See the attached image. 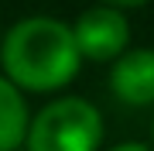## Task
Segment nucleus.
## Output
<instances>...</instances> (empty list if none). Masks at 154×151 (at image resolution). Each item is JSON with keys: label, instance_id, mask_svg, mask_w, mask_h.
Segmentation results:
<instances>
[{"label": "nucleus", "instance_id": "nucleus-1", "mask_svg": "<svg viewBox=\"0 0 154 151\" xmlns=\"http://www.w3.org/2000/svg\"><path fill=\"white\" fill-rule=\"evenodd\" d=\"M0 55L11 83L34 93H48L65 86L79 72L82 52L69 24L55 17H28L11 28Z\"/></svg>", "mask_w": 154, "mask_h": 151}, {"label": "nucleus", "instance_id": "nucleus-2", "mask_svg": "<svg viewBox=\"0 0 154 151\" xmlns=\"http://www.w3.org/2000/svg\"><path fill=\"white\" fill-rule=\"evenodd\" d=\"M99 141H103L99 110L79 96L48 103L28 131L31 151H96Z\"/></svg>", "mask_w": 154, "mask_h": 151}, {"label": "nucleus", "instance_id": "nucleus-3", "mask_svg": "<svg viewBox=\"0 0 154 151\" xmlns=\"http://www.w3.org/2000/svg\"><path fill=\"white\" fill-rule=\"evenodd\" d=\"M75 41L82 58L93 62H110L116 55H123L127 41H130V24L120 14V7H93L75 21Z\"/></svg>", "mask_w": 154, "mask_h": 151}, {"label": "nucleus", "instance_id": "nucleus-4", "mask_svg": "<svg viewBox=\"0 0 154 151\" xmlns=\"http://www.w3.org/2000/svg\"><path fill=\"white\" fill-rule=\"evenodd\" d=\"M110 86L130 106L154 103V52L151 48H137V52L120 55L113 72H110Z\"/></svg>", "mask_w": 154, "mask_h": 151}, {"label": "nucleus", "instance_id": "nucleus-5", "mask_svg": "<svg viewBox=\"0 0 154 151\" xmlns=\"http://www.w3.org/2000/svg\"><path fill=\"white\" fill-rule=\"evenodd\" d=\"M28 134V106H24L17 83L0 79V151H14Z\"/></svg>", "mask_w": 154, "mask_h": 151}, {"label": "nucleus", "instance_id": "nucleus-6", "mask_svg": "<svg viewBox=\"0 0 154 151\" xmlns=\"http://www.w3.org/2000/svg\"><path fill=\"white\" fill-rule=\"evenodd\" d=\"M103 4H110V7H140L144 0H103Z\"/></svg>", "mask_w": 154, "mask_h": 151}, {"label": "nucleus", "instance_id": "nucleus-7", "mask_svg": "<svg viewBox=\"0 0 154 151\" xmlns=\"http://www.w3.org/2000/svg\"><path fill=\"white\" fill-rule=\"evenodd\" d=\"M113 151H151V148H144V144H116Z\"/></svg>", "mask_w": 154, "mask_h": 151}]
</instances>
